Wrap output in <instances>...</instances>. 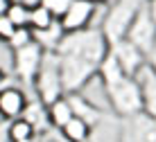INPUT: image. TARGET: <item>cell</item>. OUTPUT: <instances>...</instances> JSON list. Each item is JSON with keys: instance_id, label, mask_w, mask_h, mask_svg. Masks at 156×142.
Returning <instances> with one entry per match:
<instances>
[{"instance_id": "8fae6325", "label": "cell", "mask_w": 156, "mask_h": 142, "mask_svg": "<svg viewBox=\"0 0 156 142\" xmlns=\"http://www.w3.org/2000/svg\"><path fill=\"white\" fill-rule=\"evenodd\" d=\"M66 99H68V104H70V108H73V115L79 117V119H84L88 126H95V124L104 117L100 108L93 106V104L86 99V97H82L79 92H68Z\"/></svg>"}, {"instance_id": "5b68a950", "label": "cell", "mask_w": 156, "mask_h": 142, "mask_svg": "<svg viewBox=\"0 0 156 142\" xmlns=\"http://www.w3.org/2000/svg\"><path fill=\"white\" fill-rule=\"evenodd\" d=\"M125 39L131 41L133 45L145 54V57L156 50V23L152 20V16H149L145 2H143V7L138 9V14L133 16L131 25L127 27Z\"/></svg>"}, {"instance_id": "d4e9b609", "label": "cell", "mask_w": 156, "mask_h": 142, "mask_svg": "<svg viewBox=\"0 0 156 142\" xmlns=\"http://www.w3.org/2000/svg\"><path fill=\"white\" fill-rule=\"evenodd\" d=\"M2 86H7V72L0 68V88H2Z\"/></svg>"}, {"instance_id": "7402d4cb", "label": "cell", "mask_w": 156, "mask_h": 142, "mask_svg": "<svg viewBox=\"0 0 156 142\" xmlns=\"http://www.w3.org/2000/svg\"><path fill=\"white\" fill-rule=\"evenodd\" d=\"M145 7H147L149 16H152V20L156 23V0H145Z\"/></svg>"}, {"instance_id": "5bb4252c", "label": "cell", "mask_w": 156, "mask_h": 142, "mask_svg": "<svg viewBox=\"0 0 156 142\" xmlns=\"http://www.w3.org/2000/svg\"><path fill=\"white\" fill-rule=\"evenodd\" d=\"M45 117H48V124H52L55 129H61L63 124L73 117V108H70V104H68L66 95L55 99L52 104H48L45 106Z\"/></svg>"}, {"instance_id": "ffe728a7", "label": "cell", "mask_w": 156, "mask_h": 142, "mask_svg": "<svg viewBox=\"0 0 156 142\" xmlns=\"http://www.w3.org/2000/svg\"><path fill=\"white\" fill-rule=\"evenodd\" d=\"M27 43H32V29L30 27H16L12 39L7 41V45L12 47V50H16V47H23V45H27Z\"/></svg>"}, {"instance_id": "7a4b0ae2", "label": "cell", "mask_w": 156, "mask_h": 142, "mask_svg": "<svg viewBox=\"0 0 156 142\" xmlns=\"http://www.w3.org/2000/svg\"><path fill=\"white\" fill-rule=\"evenodd\" d=\"M98 74L104 86L106 99H109L111 111L115 113L120 119L131 117L136 113L143 111L140 104V88H138L136 79L131 74H125L120 70V65L115 63V59L111 57V52H106V57L102 59Z\"/></svg>"}, {"instance_id": "9c48e42d", "label": "cell", "mask_w": 156, "mask_h": 142, "mask_svg": "<svg viewBox=\"0 0 156 142\" xmlns=\"http://www.w3.org/2000/svg\"><path fill=\"white\" fill-rule=\"evenodd\" d=\"M138 88H140V104L143 113L149 117H156V70L145 61L133 74Z\"/></svg>"}, {"instance_id": "ac0fdd59", "label": "cell", "mask_w": 156, "mask_h": 142, "mask_svg": "<svg viewBox=\"0 0 156 142\" xmlns=\"http://www.w3.org/2000/svg\"><path fill=\"white\" fill-rule=\"evenodd\" d=\"M52 20H57V18H52V14L48 12L45 7H41L39 2L30 5V23H27V27H30L32 32H36V29H45V27L50 25Z\"/></svg>"}, {"instance_id": "44dd1931", "label": "cell", "mask_w": 156, "mask_h": 142, "mask_svg": "<svg viewBox=\"0 0 156 142\" xmlns=\"http://www.w3.org/2000/svg\"><path fill=\"white\" fill-rule=\"evenodd\" d=\"M14 29L16 27L9 23L5 16H0V43H7L9 39H12V34H14Z\"/></svg>"}, {"instance_id": "603a6c76", "label": "cell", "mask_w": 156, "mask_h": 142, "mask_svg": "<svg viewBox=\"0 0 156 142\" xmlns=\"http://www.w3.org/2000/svg\"><path fill=\"white\" fill-rule=\"evenodd\" d=\"M147 63H149V65H152V68L156 70V50H154L152 54H147Z\"/></svg>"}, {"instance_id": "3957f363", "label": "cell", "mask_w": 156, "mask_h": 142, "mask_svg": "<svg viewBox=\"0 0 156 142\" xmlns=\"http://www.w3.org/2000/svg\"><path fill=\"white\" fill-rule=\"evenodd\" d=\"M36 95H39V102L43 106L52 104L55 99L66 95L63 90V81H61V72H59V59L55 52H43L41 65L34 74V84Z\"/></svg>"}, {"instance_id": "ba28073f", "label": "cell", "mask_w": 156, "mask_h": 142, "mask_svg": "<svg viewBox=\"0 0 156 142\" xmlns=\"http://www.w3.org/2000/svg\"><path fill=\"white\" fill-rule=\"evenodd\" d=\"M109 52H111V57L115 59V63L120 65V70L125 74H136V70L140 68V65L147 61V57L138 50L136 45H133L131 41H127V39H120V41H115V43H111L109 45Z\"/></svg>"}, {"instance_id": "e0dca14e", "label": "cell", "mask_w": 156, "mask_h": 142, "mask_svg": "<svg viewBox=\"0 0 156 142\" xmlns=\"http://www.w3.org/2000/svg\"><path fill=\"white\" fill-rule=\"evenodd\" d=\"M32 135H36V129L25 117L9 119V126H7V140L9 142H20V140L32 138Z\"/></svg>"}, {"instance_id": "52a82bcc", "label": "cell", "mask_w": 156, "mask_h": 142, "mask_svg": "<svg viewBox=\"0 0 156 142\" xmlns=\"http://www.w3.org/2000/svg\"><path fill=\"white\" fill-rule=\"evenodd\" d=\"M95 12H98V5L90 2V0H73L68 5L66 14L59 18L63 32H79L84 27H90V20H93Z\"/></svg>"}, {"instance_id": "7c38bea8", "label": "cell", "mask_w": 156, "mask_h": 142, "mask_svg": "<svg viewBox=\"0 0 156 142\" xmlns=\"http://www.w3.org/2000/svg\"><path fill=\"white\" fill-rule=\"evenodd\" d=\"M120 119H109L104 115L95 126H90V133L84 142H120Z\"/></svg>"}, {"instance_id": "9a60e30c", "label": "cell", "mask_w": 156, "mask_h": 142, "mask_svg": "<svg viewBox=\"0 0 156 142\" xmlns=\"http://www.w3.org/2000/svg\"><path fill=\"white\" fill-rule=\"evenodd\" d=\"M59 131H61V135H63L66 142H84L86 138H88V133H90V126L84 122V119L73 115Z\"/></svg>"}, {"instance_id": "4fadbf2b", "label": "cell", "mask_w": 156, "mask_h": 142, "mask_svg": "<svg viewBox=\"0 0 156 142\" xmlns=\"http://www.w3.org/2000/svg\"><path fill=\"white\" fill-rule=\"evenodd\" d=\"M63 27L59 20H52L50 25L45 27V29H36V32H32V41L34 43H39V45L43 47L45 52H55V47L59 45V41L63 39Z\"/></svg>"}, {"instance_id": "277c9868", "label": "cell", "mask_w": 156, "mask_h": 142, "mask_svg": "<svg viewBox=\"0 0 156 142\" xmlns=\"http://www.w3.org/2000/svg\"><path fill=\"white\" fill-rule=\"evenodd\" d=\"M143 2L145 0H113L109 5V12H106L104 20L100 25V29H102V34H104L109 45L120 41V39H125L127 27L131 25L133 16L143 7Z\"/></svg>"}, {"instance_id": "30bf717a", "label": "cell", "mask_w": 156, "mask_h": 142, "mask_svg": "<svg viewBox=\"0 0 156 142\" xmlns=\"http://www.w3.org/2000/svg\"><path fill=\"white\" fill-rule=\"evenodd\" d=\"M25 106H27V97H25L23 88H16L12 84L0 88V117L16 119L23 115Z\"/></svg>"}, {"instance_id": "6da1fadb", "label": "cell", "mask_w": 156, "mask_h": 142, "mask_svg": "<svg viewBox=\"0 0 156 142\" xmlns=\"http://www.w3.org/2000/svg\"><path fill=\"white\" fill-rule=\"evenodd\" d=\"M109 52V43L100 27H84L79 32H68L55 47L59 59V72H61L63 90L79 92L98 74L102 59Z\"/></svg>"}, {"instance_id": "8992f818", "label": "cell", "mask_w": 156, "mask_h": 142, "mask_svg": "<svg viewBox=\"0 0 156 142\" xmlns=\"http://www.w3.org/2000/svg\"><path fill=\"white\" fill-rule=\"evenodd\" d=\"M14 52V59H12V65H14V74L23 81L25 86H32L34 84V74L41 65V59H43V47L39 43H27L23 47H16Z\"/></svg>"}, {"instance_id": "cb8c5ba5", "label": "cell", "mask_w": 156, "mask_h": 142, "mask_svg": "<svg viewBox=\"0 0 156 142\" xmlns=\"http://www.w3.org/2000/svg\"><path fill=\"white\" fill-rule=\"evenodd\" d=\"M9 2H12V0H0V16H5V12H7V7H9Z\"/></svg>"}, {"instance_id": "2e32d148", "label": "cell", "mask_w": 156, "mask_h": 142, "mask_svg": "<svg viewBox=\"0 0 156 142\" xmlns=\"http://www.w3.org/2000/svg\"><path fill=\"white\" fill-rule=\"evenodd\" d=\"M5 18L14 27H27V23H30V2H25V0H12L7 12H5Z\"/></svg>"}, {"instance_id": "484cf974", "label": "cell", "mask_w": 156, "mask_h": 142, "mask_svg": "<svg viewBox=\"0 0 156 142\" xmlns=\"http://www.w3.org/2000/svg\"><path fill=\"white\" fill-rule=\"evenodd\" d=\"M90 2H95V5H111L113 0H90Z\"/></svg>"}, {"instance_id": "d6986e66", "label": "cell", "mask_w": 156, "mask_h": 142, "mask_svg": "<svg viewBox=\"0 0 156 142\" xmlns=\"http://www.w3.org/2000/svg\"><path fill=\"white\" fill-rule=\"evenodd\" d=\"M36 2L41 5V7H45L48 12L52 14V18H61L63 14H66V9H68V5L73 2V0H36Z\"/></svg>"}]
</instances>
